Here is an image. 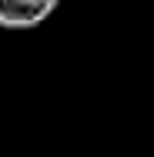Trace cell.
<instances>
[{
  "label": "cell",
  "instance_id": "cell-1",
  "mask_svg": "<svg viewBox=\"0 0 154 157\" xmlns=\"http://www.w3.org/2000/svg\"><path fill=\"white\" fill-rule=\"evenodd\" d=\"M61 0H0V30H34L50 20Z\"/></svg>",
  "mask_w": 154,
  "mask_h": 157
}]
</instances>
